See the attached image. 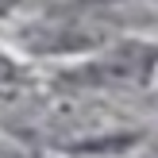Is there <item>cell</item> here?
<instances>
[{"instance_id":"1","label":"cell","mask_w":158,"mask_h":158,"mask_svg":"<svg viewBox=\"0 0 158 158\" xmlns=\"http://www.w3.org/2000/svg\"><path fill=\"white\" fill-rule=\"evenodd\" d=\"M158 50H147V46H120L116 58H104V62H93L89 69L73 73L69 81H81V85H127V81H139L143 73H151Z\"/></svg>"},{"instance_id":"2","label":"cell","mask_w":158,"mask_h":158,"mask_svg":"<svg viewBox=\"0 0 158 158\" xmlns=\"http://www.w3.org/2000/svg\"><path fill=\"white\" fill-rule=\"evenodd\" d=\"M4 4H8V0H4Z\"/></svg>"}]
</instances>
